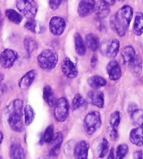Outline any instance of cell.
Segmentation results:
<instances>
[{
	"label": "cell",
	"instance_id": "6da1fadb",
	"mask_svg": "<svg viewBox=\"0 0 143 159\" xmlns=\"http://www.w3.org/2000/svg\"><path fill=\"white\" fill-rule=\"evenodd\" d=\"M59 57L53 49H45L39 54L37 57L39 66L42 69L50 70L55 69L58 62Z\"/></svg>",
	"mask_w": 143,
	"mask_h": 159
},
{
	"label": "cell",
	"instance_id": "7a4b0ae2",
	"mask_svg": "<svg viewBox=\"0 0 143 159\" xmlns=\"http://www.w3.org/2000/svg\"><path fill=\"white\" fill-rule=\"evenodd\" d=\"M16 7L22 16L34 19L38 12V5L34 0H17Z\"/></svg>",
	"mask_w": 143,
	"mask_h": 159
},
{
	"label": "cell",
	"instance_id": "3957f363",
	"mask_svg": "<svg viewBox=\"0 0 143 159\" xmlns=\"http://www.w3.org/2000/svg\"><path fill=\"white\" fill-rule=\"evenodd\" d=\"M84 128L88 135H92L101 126V117L99 112H91L84 119Z\"/></svg>",
	"mask_w": 143,
	"mask_h": 159
},
{
	"label": "cell",
	"instance_id": "277c9868",
	"mask_svg": "<svg viewBox=\"0 0 143 159\" xmlns=\"http://www.w3.org/2000/svg\"><path fill=\"white\" fill-rule=\"evenodd\" d=\"M69 103L65 97L59 98L56 101L54 109V116L57 121L59 122H64L68 116L69 113Z\"/></svg>",
	"mask_w": 143,
	"mask_h": 159
},
{
	"label": "cell",
	"instance_id": "5b68a950",
	"mask_svg": "<svg viewBox=\"0 0 143 159\" xmlns=\"http://www.w3.org/2000/svg\"><path fill=\"white\" fill-rule=\"evenodd\" d=\"M119 41L117 39H112L105 41L100 44V50L102 55L106 56L108 58H114L118 55L119 51Z\"/></svg>",
	"mask_w": 143,
	"mask_h": 159
},
{
	"label": "cell",
	"instance_id": "8992f818",
	"mask_svg": "<svg viewBox=\"0 0 143 159\" xmlns=\"http://www.w3.org/2000/svg\"><path fill=\"white\" fill-rule=\"evenodd\" d=\"M133 15V8L129 5H124L117 11L115 17L124 29H128L130 26Z\"/></svg>",
	"mask_w": 143,
	"mask_h": 159
},
{
	"label": "cell",
	"instance_id": "52a82bcc",
	"mask_svg": "<svg viewBox=\"0 0 143 159\" xmlns=\"http://www.w3.org/2000/svg\"><path fill=\"white\" fill-rule=\"evenodd\" d=\"M18 58V55L16 51L7 48L0 54V64L4 69H11Z\"/></svg>",
	"mask_w": 143,
	"mask_h": 159
},
{
	"label": "cell",
	"instance_id": "ba28073f",
	"mask_svg": "<svg viewBox=\"0 0 143 159\" xmlns=\"http://www.w3.org/2000/svg\"><path fill=\"white\" fill-rule=\"evenodd\" d=\"M63 143V135L61 132L54 134L52 140L49 143V154H48L46 159H57L58 157L59 149Z\"/></svg>",
	"mask_w": 143,
	"mask_h": 159
},
{
	"label": "cell",
	"instance_id": "9c48e42d",
	"mask_svg": "<svg viewBox=\"0 0 143 159\" xmlns=\"http://www.w3.org/2000/svg\"><path fill=\"white\" fill-rule=\"evenodd\" d=\"M67 27V22L61 16H53L49 22V29L50 32L56 36H61Z\"/></svg>",
	"mask_w": 143,
	"mask_h": 159
},
{
	"label": "cell",
	"instance_id": "30bf717a",
	"mask_svg": "<svg viewBox=\"0 0 143 159\" xmlns=\"http://www.w3.org/2000/svg\"><path fill=\"white\" fill-rule=\"evenodd\" d=\"M61 66L63 73L68 78H75L78 74V68L68 57L63 59Z\"/></svg>",
	"mask_w": 143,
	"mask_h": 159
},
{
	"label": "cell",
	"instance_id": "8fae6325",
	"mask_svg": "<svg viewBox=\"0 0 143 159\" xmlns=\"http://www.w3.org/2000/svg\"><path fill=\"white\" fill-rule=\"evenodd\" d=\"M87 100L90 104L99 108H103L105 105V96L101 91L91 90L87 93Z\"/></svg>",
	"mask_w": 143,
	"mask_h": 159
},
{
	"label": "cell",
	"instance_id": "7c38bea8",
	"mask_svg": "<svg viewBox=\"0 0 143 159\" xmlns=\"http://www.w3.org/2000/svg\"><path fill=\"white\" fill-rule=\"evenodd\" d=\"M96 2L94 0H81L78 7V13L81 18L91 15L94 12Z\"/></svg>",
	"mask_w": 143,
	"mask_h": 159
},
{
	"label": "cell",
	"instance_id": "4fadbf2b",
	"mask_svg": "<svg viewBox=\"0 0 143 159\" xmlns=\"http://www.w3.org/2000/svg\"><path fill=\"white\" fill-rule=\"evenodd\" d=\"M90 144L85 140L80 141L74 147V157L76 159H87Z\"/></svg>",
	"mask_w": 143,
	"mask_h": 159
},
{
	"label": "cell",
	"instance_id": "5bb4252c",
	"mask_svg": "<svg viewBox=\"0 0 143 159\" xmlns=\"http://www.w3.org/2000/svg\"><path fill=\"white\" fill-rule=\"evenodd\" d=\"M107 73L111 80L117 81L122 77V69L118 62L113 60L108 63L107 66Z\"/></svg>",
	"mask_w": 143,
	"mask_h": 159
},
{
	"label": "cell",
	"instance_id": "9a60e30c",
	"mask_svg": "<svg viewBox=\"0 0 143 159\" xmlns=\"http://www.w3.org/2000/svg\"><path fill=\"white\" fill-rule=\"evenodd\" d=\"M8 117V122L11 129L16 132H22L24 130V124L22 119V115H9Z\"/></svg>",
	"mask_w": 143,
	"mask_h": 159
},
{
	"label": "cell",
	"instance_id": "2e32d148",
	"mask_svg": "<svg viewBox=\"0 0 143 159\" xmlns=\"http://www.w3.org/2000/svg\"><path fill=\"white\" fill-rule=\"evenodd\" d=\"M37 75V72L35 69L30 70L26 74L22 76L21 79L20 80L18 85L21 89H27L30 87L33 82L35 80Z\"/></svg>",
	"mask_w": 143,
	"mask_h": 159
},
{
	"label": "cell",
	"instance_id": "e0dca14e",
	"mask_svg": "<svg viewBox=\"0 0 143 159\" xmlns=\"http://www.w3.org/2000/svg\"><path fill=\"white\" fill-rule=\"evenodd\" d=\"M23 101L21 99H16L8 105L6 107V113L9 115H22L23 109Z\"/></svg>",
	"mask_w": 143,
	"mask_h": 159
},
{
	"label": "cell",
	"instance_id": "ac0fdd59",
	"mask_svg": "<svg viewBox=\"0 0 143 159\" xmlns=\"http://www.w3.org/2000/svg\"><path fill=\"white\" fill-rule=\"evenodd\" d=\"M129 140L133 144L141 147L143 144V131L142 127H137L131 130Z\"/></svg>",
	"mask_w": 143,
	"mask_h": 159
},
{
	"label": "cell",
	"instance_id": "d6986e66",
	"mask_svg": "<svg viewBox=\"0 0 143 159\" xmlns=\"http://www.w3.org/2000/svg\"><path fill=\"white\" fill-rule=\"evenodd\" d=\"M10 157L11 159H25V153L21 143L14 142L10 149Z\"/></svg>",
	"mask_w": 143,
	"mask_h": 159
},
{
	"label": "cell",
	"instance_id": "ffe728a7",
	"mask_svg": "<svg viewBox=\"0 0 143 159\" xmlns=\"http://www.w3.org/2000/svg\"><path fill=\"white\" fill-rule=\"evenodd\" d=\"M96 16L100 19H103L106 18V17L109 15L110 12V9L109 6H108L106 4L101 0L98 2L96 3L95 8H94V11Z\"/></svg>",
	"mask_w": 143,
	"mask_h": 159
},
{
	"label": "cell",
	"instance_id": "44dd1931",
	"mask_svg": "<svg viewBox=\"0 0 143 159\" xmlns=\"http://www.w3.org/2000/svg\"><path fill=\"white\" fill-rule=\"evenodd\" d=\"M85 42L89 49L94 51V52L96 51L100 47L99 38L94 34L90 33L86 35Z\"/></svg>",
	"mask_w": 143,
	"mask_h": 159
},
{
	"label": "cell",
	"instance_id": "7402d4cb",
	"mask_svg": "<svg viewBox=\"0 0 143 159\" xmlns=\"http://www.w3.org/2000/svg\"><path fill=\"white\" fill-rule=\"evenodd\" d=\"M74 42H75L76 52L79 56H84L86 53V45L82 39L81 35L79 33H76L74 36Z\"/></svg>",
	"mask_w": 143,
	"mask_h": 159
},
{
	"label": "cell",
	"instance_id": "603a6c76",
	"mask_svg": "<svg viewBox=\"0 0 143 159\" xmlns=\"http://www.w3.org/2000/svg\"><path fill=\"white\" fill-rule=\"evenodd\" d=\"M130 68L132 73L136 76L141 75L142 71V62L141 56L139 55H136L133 61L129 64Z\"/></svg>",
	"mask_w": 143,
	"mask_h": 159
},
{
	"label": "cell",
	"instance_id": "cb8c5ba5",
	"mask_svg": "<svg viewBox=\"0 0 143 159\" xmlns=\"http://www.w3.org/2000/svg\"><path fill=\"white\" fill-rule=\"evenodd\" d=\"M43 97H44V101H45L48 106L53 107L55 104V93L53 90L52 87L49 85L45 86L44 88V92H43Z\"/></svg>",
	"mask_w": 143,
	"mask_h": 159
},
{
	"label": "cell",
	"instance_id": "d4e9b609",
	"mask_svg": "<svg viewBox=\"0 0 143 159\" xmlns=\"http://www.w3.org/2000/svg\"><path fill=\"white\" fill-rule=\"evenodd\" d=\"M25 27L34 34H41L44 31V27L34 19L27 20L26 23L25 24Z\"/></svg>",
	"mask_w": 143,
	"mask_h": 159
},
{
	"label": "cell",
	"instance_id": "484cf974",
	"mask_svg": "<svg viewBox=\"0 0 143 159\" xmlns=\"http://www.w3.org/2000/svg\"><path fill=\"white\" fill-rule=\"evenodd\" d=\"M87 83L93 89H98L105 87L107 84V82L101 76L94 75L88 79Z\"/></svg>",
	"mask_w": 143,
	"mask_h": 159
},
{
	"label": "cell",
	"instance_id": "4316f807",
	"mask_svg": "<svg viewBox=\"0 0 143 159\" xmlns=\"http://www.w3.org/2000/svg\"><path fill=\"white\" fill-rule=\"evenodd\" d=\"M110 26L114 32L119 36H124L126 34V30L122 24L117 20L115 16H113L110 19Z\"/></svg>",
	"mask_w": 143,
	"mask_h": 159
},
{
	"label": "cell",
	"instance_id": "83f0119b",
	"mask_svg": "<svg viewBox=\"0 0 143 159\" xmlns=\"http://www.w3.org/2000/svg\"><path fill=\"white\" fill-rule=\"evenodd\" d=\"M5 16L11 22L16 25H20L23 20V16L14 9L6 10Z\"/></svg>",
	"mask_w": 143,
	"mask_h": 159
},
{
	"label": "cell",
	"instance_id": "f1b7e54d",
	"mask_svg": "<svg viewBox=\"0 0 143 159\" xmlns=\"http://www.w3.org/2000/svg\"><path fill=\"white\" fill-rule=\"evenodd\" d=\"M121 55L124 63L129 64L135 57L136 52L132 46H127L122 50Z\"/></svg>",
	"mask_w": 143,
	"mask_h": 159
},
{
	"label": "cell",
	"instance_id": "f546056e",
	"mask_svg": "<svg viewBox=\"0 0 143 159\" xmlns=\"http://www.w3.org/2000/svg\"><path fill=\"white\" fill-rule=\"evenodd\" d=\"M143 32V14L141 12L136 13L133 25V32L137 36L142 35Z\"/></svg>",
	"mask_w": 143,
	"mask_h": 159
},
{
	"label": "cell",
	"instance_id": "4dcf8cb0",
	"mask_svg": "<svg viewBox=\"0 0 143 159\" xmlns=\"http://www.w3.org/2000/svg\"><path fill=\"white\" fill-rule=\"evenodd\" d=\"M24 115H25V122L26 126H30L33 123L35 118V112L30 105H27L24 108Z\"/></svg>",
	"mask_w": 143,
	"mask_h": 159
},
{
	"label": "cell",
	"instance_id": "1f68e13d",
	"mask_svg": "<svg viewBox=\"0 0 143 159\" xmlns=\"http://www.w3.org/2000/svg\"><path fill=\"white\" fill-rule=\"evenodd\" d=\"M24 47L29 55H31L37 48L36 40L31 36H27L24 40Z\"/></svg>",
	"mask_w": 143,
	"mask_h": 159
},
{
	"label": "cell",
	"instance_id": "d6a6232c",
	"mask_svg": "<svg viewBox=\"0 0 143 159\" xmlns=\"http://www.w3.org/2000/svg\"><path fill=\"white\" fill-rule=\"evenodd\" d=\"M129 148H128V144H121L117 147L116 150V156L114 159H124V157L128 154Z\"/></svg>",
	"mask_w": 143,
	"mask_h": 159
},
{
	"label": "cell",
	"instance_id": "836d02e7",
	"mask_svg": "<svg viewBox=\"0 0 143 159\" xmlns=\"http://www.w3.org/2000/svg\"><path fill=\"white\" fill-rule=\"evenodd\" d=\"M131 117L132 118L133 123L138 127H142V110L141 109H137L135 111L131 112Z\"/></svg>",
	"mask_w": 143,
	"mask_h": 159
},
{
	"label": "cell",
	"instance_id": "e575fe53",
	"mask_svg": "<svg viewBox=\"0 0 143 159\" xmlns=\"http://www.w3.org/2000/svg\"><path fill=\"white\" fill-rule=\"evenodd\" d=\"M54 131H55V129H54L53 125L51 124L50 126H48L46 129H45L44 133V135H43V141H44V143H49L51 140H52L54 134H55Z\"/></svg>",
	"mask_w": 143,
	"mask_h": 159
},
{
	"label": "cell",
	"instance_id": "d590c367",
	"mask_svg": "<svg viewBox=\"0 0 143 159\" xmlns=\"http://www.w3.org/2000/svg\"><path fill=\"white\" fill-rule=\"evenodd\" d=\"M85 104V100L80 93H76L73 99L72 108L73 110H78L80 107L84 106Z\"/></svg>",
	"mask_w": 143,
	"mask_h": 159
},
{
	"label": "cell",
	"instance_id": "8d00e7d4",
	"mask_svg": "<svg viewBox=\"0 0 143 159\" xmlns=\"http://www.w3.org/2000/svg\"><path fill=\"white\" fill-rule=\"evenodd\" d=\"M120 121H121V113L118 111L114 112L110 117L109 122L110 126L117 129L119 126Z\"/></svg>",
	"mask_w": 143,
	"mask_h": 159
},
{
	"label": "cell",
	"instance_id": "74e56055",
	"mask_svg": "<svg viewBox=\"0 0 143 159\" xmlns=\"http://www.w3.org/2000/svg\"><path fill=\"white\" fill-rule=\"evenodd\" d=\"M109 148H110L109 143H108V141L106 140V139L104 138L102 140L101 144V152H100L99 158H104L105 156L107 155L108 152H109Z\"/></svg>",
	"mask_w": 143,
	"mask_h": 159
},
{
	"label": "cell",
	"instance_id": "f35d334b",
	"mask_svg": "<svg viewBox=\"0 0 143 159\" xmlns=\"http://www.w3.org/2000/svg\"><path fill=\"white\" fill-rule=\"evenodd\" d=\"M108 135L110 136L111 140L113 141H117L119 138V133L117 132V129L113 128L112 126L108 128Z\"/></svg>",
	"mask_w": 143,
	"mask_h": 159
},
{
	"label": "cell",
	"instance_id": "ab89813d",
	"mask_svg": "<svg viewBox=\"0 0 143 159\" xmlns=\"http://www.w3.org/2000/svg\"><path fill=\"white\" fill-rule=\"evenodd\" d=\"M63 0H49L50 7L53 10H57L61 6Z\"/></svg>",
	"mask_w": 143,
	"mask_h": 159
},
{
	"label": "cell",
	"instance_id": "60d3db41",
	"mask_svg": "<svg viewBox=\"0 0 143 159\" xmlns=\"http://www.w3.org/2000/svg\"><path fill=\"white\" fill-rule=\"evenodd\" d=\"M138 108V106H137L136 104L135 103H131L129 106H128V112L129 114H131V112H133V111H135L136 110H137Z\"/></svg>",
	"mask_w": 143,
	"mask_h": 159
},
{
	"label": "cell",
	"instance_id": "b9f144b4",
	"mask_svg": "<svg viewBox=\"0 0 143 159\" xmlns=\"http://www.w3.org/2000/svg\"><path fill=\"white\" fill-rule=\"evenodd\" d=\"M98 62V58L96 55H93L91 59V66L92 68H94L96 66V65Z\"/></svg>",
	"mask_w": 143,
	"mask_h": 159
},
{
	"label": "cell",
	"instance_id": "7bdbcfd3",
	"mask_svg": "<svg viewBox=\"0 0 143 159\" xmlns=\"http://www.w3.org/2000/svg\"><path fill=\"white\" fill-rule=\"evenodd\" d=\"M134 159H142V151L136 152L133 154Z\"/></svg>",
	"mask_w": 143,
	"mask_h": 159
},
{
	"label": "cell",
	"instance_id": "ee69618b",
	"mask_svg": "<svg viewBox=\"0 0 143 159\" xmlns=\"http://www.w3.org/2000/svg\"><path fill=\"white\" fill-rule=\"evenodd\" d=\"M103 2H104L105 4H106L108 6H113L114 4H115L116 2V0H102Z\"/></svg>",
	"mask_w": 143,
	"mask_h": 159
},
{
	"label": "cell",
	"instance_id": "f6af8a7d",
	"mask_svg": "<svg viewBox=\"0 0 143 159\" xmlns=\"http://www.w3.org/2000/svg\"><path fill=\"white\" fill-rule=\"evenodd\" d=\"M107 159H114V148H112L110 149L109 155H108V157Z\"/></svg>",
	"mask_w": 143,
	"mask_h": 159
},
{
	"label": "cell",
	"instance_id": "bcb514c9",
	"mask_svg": "<svg viewBox=\"0 0 143 159\" xmlns=\"http://www.w3.org/2000/svg\"><path fill=\"white\" fill-rule=\"evenodd\" d=\"M3 140H4V135H3L2 132L0 130V144L2 143Z\"/></svg>",
	"mask_w": 143,
	"mask_h": 159
},
{
	"label": "cell",
	"instance_id": "7dc6e473",
	"mask_svg": "<svg viewBox=\"0 0 143 159\" xmlns=\"http://www.w3.org/2000/svg\"><path fill=\"white\" fill-rule=\"evenodd\" d=\"M5 78V75L3 74V73H0V84H1V82L4 80V79Z\"/></svg>",
	"mask_w": 143,
	"mask_h": 159
},
{
	"label": "cell",
	"instance_id": "c3c4849f",
	"mask_svg": "<svg viewBox=\"0 0 143 159\" xmlns=\"http://www.w3.org/2000/svg\"><path fill=\"white\" fill-rule=\"evenodd\" d=\"M1 20H2V14L0 13V23H1Z\"/></svg>",
	"mask_w": 143,
	"mask_h": 159
},
{
	"label": "cell",
	"instance_id": "681fc988",
	"mask_svg": "<svg viewBox=\"0 0 143 159\" xmlns=\"http://www.w3.org/2000/svg\"><path fill=\"white\" fill-rule=\"evenodd\" d=\"M40 159H46V158L45 157V158H40Z\"/></svg>",
	"mask_w": 143,
	"mask_h": 159
},
{
	"label": "cell",
	"instance_id": "f907efd6",
	"mask_svg": "<svg viewBox=\"0 0 143 159\" xmlns=\"http://www.w3.org/2000/svg\"><path fill=\"white\" fill-rule=\"evenodd\" d=\"M0 159H2V158H1V157H0Z\"/></svg>",
	"mask_w": 143,
	"mask_h": 159
}]
</instances>
